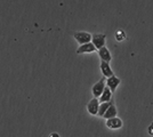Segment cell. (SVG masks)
<instances>
[{
  "label": "cell",
  "instance_id": "8992f818",
  "mask_svg": "<svg viewBox=\"0 0 153 137\" xmlns=\"http://www.w3.org/2000/svg\"><path fill=\"white\" fill-rule=\"evenodd\" d=\"M120 82H121L120 78H118V77H115V76H112V77H110V78H106V86L111 89L112 93H114L115 89H117V87L120 85Z\"/></svg>",
  "mask_w": 153,
  "mask_h": 137
},
{
  "label": "cell",
  "instance_id": "9c48e42d",
  "mask_svg": "<svg viewBox=\"0 0 153 137\" xmlns=\"http://www.w3.org/2000/svg\"><path fill=\"white\" fill-rule=\"evenodd\" d=\"M98 55H100V57H101L102 61L108 62V63H110V61L112 59V56H111V54H110V52H108V49L105 47V46L102 47L101 49H98Z\"/></svg>",
  "mask_w": 153,
  "mask_h": 137
},
{
  "label": "cell",
  "instance_id": "6da1fadb",
  "mask_svg": "<svg viewBox=\"0 0 153 137\" xmlns=\"http://www.w3.org/2000/svg\"><path fill=\"white\" fill-rule=\"evenodd\" d=\"M105 81H106V78L103 77L101 80H98L95 85L93 86L91 91H93V95H94L96 98H100L101 96H102L103 91H104L105 87H106V86H105Z\"/></svg>",
  "mask_w": 153,
  "mask_h": 137
},
{
  "label": "cell",
  "instance_id": "3957f363",
  "mask_svg": "<svg viewBox=\"0 0 153 137\" xmlns=\"http://www.w3.org/2000/svg\"><path fill=\"white\" fill-rule=\"evenodd\" d=\"M105 39H106L105 34H103V33H95V34H93L91 42H93V45L95 46L97 49H101L102 47L105 46Z\"/></svg>",
  "mask_w": 153,
  "mask_h": 137
},
{
  "label": "cell",
  "instance_id": "ba28073f",
  "mask_svg": "<svg viewBox=\"0 0 153 137\" xmlns=\"http://www.w3.org/2000/svg\"><path fill=\"white\" fill-rule=\"evenodd\" d=\"M96 47L93 45V42H88V44H85V45H81L78 50H76V54H85V53H93L95 52Z\"/></svg>",
  "mask_w": 153,
  "mask_h": 137
},
{
  "label": "cell",
  "instance_id": "7a4b0ae2",
  "mask_svg": "<svg viewBox=\"0 0 153 137\" xmlns=\"http://www.w3.org/2000/svg\"><path fill=\"white\" fill-rule=\"evenodd\" d=\"M73 37L76 40V42L80 44V46L91 42V38H93V36L88 32H76L73 34Z\"/></svg>",
  "mask_w": 153,
  "mask_h": 137
},
{
  "label": "cell",
  "instance_id": "4fadbf2b",
  "mask_svg": "<svg viewBox=\"0 0 153 137\" xmlns=\"http://www.w3.org/2000/svg\"><path fill=\"white\" fill-rule=\"evenodd\" d=\"M115 38H117V40H118V41H122V40L126 38V33L120 30V31H118V32H117V34H115Z\"/></svg>",
  "mask_w": 153,
  "mask_h": 137
},
{
  "label": "cell",
  "instance_id": "277c9868",
  "mask_svg": "<svg viewBox=\"0 0 153 137\" xmlns=\"http://www.w3.org/2000/svg\"><path fill=\"white\" fill-rule=\"evenodd\" d=\"M100 99L94 97L93 99H90L88 105H87V111L89 112L91 116H97L98 114V110H100Z\"/></svg>",
  "mask_w": 153,
  "mask_h": 137
},
{
  "label": "cell",
  "instance_id": "7c38bea8",
  "mask_svg": "<svg viewBox=\"0 0 153 137\" xmlns=\"http://www.w3.org/2000/svg\"><path fill=\"white\" fill-rule=\"evenodd\" d=\"M112 104H113V102H112V101H110V102H106V103H101V104H100V110H98V114H97V116H100V117L103 118V116L105 114V112L108 111V109Z\"/></svg>",
  "mask_w": 153,
  "mask_h": 137
},
{
  "label": "cell",
  "instance_id": "8fae6325",
  "mask_svg": "<svg viewBox=\"0 0 153 137\" xmlns=\"http://www.w3.org/2000/svg\"><path fill=\"white\" fill-rule=\"evenodd\" d=\"M117 114H118V111H117V107H115L114 103H113V104L108 109V111L105 112V114L103 116V118L108 120V119H111V118H115Z\"/></svg>",
  "mask_w": 153,
  "mask_h": 137
},
{
  "label": "cell",
  "instance_id": "5b68a950",
  "mask_svg": "<svg viewBox=\"0 0 153 137\" xmlns=\"http://www.w3.org/2000/svg\"><path fill=\"white\" fill-rule=\"evenodd\" d=\"M106 127L110 128V129H120L122 127V120L120 118L115 117V118H111V119H108L106 120Z\"/></svg>",
  "mask_w": 153,
  "mask_h": 137
},
{
  "label": "cell",
  "instance_id": "52a82bcc",
  "mask_svg": "<svg viewBox=\"0 0 153 137\" xmlns=\"http://www.w3.org/2000/svg\"><path fill=\"white\" fill-rule=\"evenodd\" d=\"M101 71L103 73V77H105V78H110V77L114 76L110 64L108 62H104V61H101Z\"/></svg>",
  "mask_w": 153,
  "mask_h": 137
},
{
  "label": "cell",
  "instance_id": "30bf717a",
  "mask_svg": "<svg viewBox=\"0 0 153 137\" xmlns=\"http://www.w3.org/2000/svg\"><path fill=\"white\" fill-rule=\"evenodd\" d=\"M111 98H112V91H111V89L106 86L105 89H104V91H103L102 96L98 98V99H100V103H106V102H110Z\"/></svg>",
  "mask_w": 153,
  "mask_h": 137
},
{
  "label": "cell",
  "instance_id": "5bb4252c",
  "mask_svg": "<svg viewBox=\"0 0 153 137\" xmlns=\"http://www.w3.org/2000/svg\"><path fill=\"white\" fill-rule=\"evenodd\" d=\"M147 133H149V135L153 136V122L149 126V128H147Z\"/></svg>",
  "mask_w": 153,
  "mask_h": 137
},
{
  "label": "cell",
  "instance_id": "9a60e30c",
  "mask_svg": "<svg viewBox=\"0 0 153 137\" xmlns=\"http://www.w3.org/2000/svg\"><path fill=\"white\" fill-rule=\"evenodd\" d=\"M49 137H59V135H58L57 133H51V135H49Z\"/></svg>",
  "mask_w": 153,
  "mask_h": 137
}]
</instances>
